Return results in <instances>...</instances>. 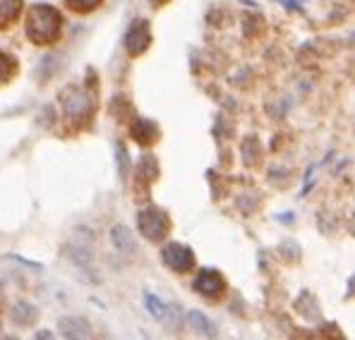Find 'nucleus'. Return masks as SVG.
<instances>
[{
    "label": "nucleus",
    "mask_w": 355,
    "mask_h": 340,
    "mask_svg": "<svg viewBox=\"0 0 355 340\" xmlns=\"http://www.w3.org/2000/svg\"><path fill=\"white\" fill-rule=\"evenodd\" d=\"M60 31H62V17L58 10L46 3L31 5L27 12V36L36 46L58 44Z\"/></svg>",
    "instance_id": "nucleus-1"
},
{
    "label": "nucleus",
    "mask_w": 355,
    "mask_h": 340,
    "mask_svg": "<svg viewBox=\"0 0 355 340\" xmlns=\"http://www.w3.org/2000/svg\"><path fill=\"white\" fill-rule=\"evenodd\" d=\"M130 134H132L135 142L142 144V146H149V144L159 142V127H156V125L151 123V120H147V118L135 120V125L130 127Z\"/></svg>",
    "instance_id": "nucleus-7"
},
{
    "label": "nucleus",
    "mask_w": 355,
    "mask_h": 340,
    "mask_svg": "<svg viewBox=\"0 0 355 340\" xmlns=\"http://www.w3.org/2000/svg\"><path fill=\"white\" fill-rule=\"evenodd\" d=\"M12 319H15V323H19V326H29V323H34V319H36V310L31 305H27V302H22V305L15 307Z\"/></svg>",
    "instance_id": "nucleus-14"
},
{
    "label": "nucleus",
    "mask_w": 355,
    "mask_h": 340,
    "mask_svg": "<svg viewBox=\"0 0 355 340\" xmlns=\"http://www.w3.org/2000/svg\"><path fill=\"white\" fill-rule=\"evenodd\" d=\"M187 321L192 323V331H200L202 336H214V323L202 312H190L187 314Z\"/></svg>",
    "instance_id": "nucleus-13"
},
{
    "label": "nucleus",
    "mask_w": 355,
    "mask_h": 340,
    "mask_svg": "<svg viewBox=\"0 0 355 340\" xmlns=\"http://www.w3.org/2000/svg\"><path fill=\"white\" fill-rule=\"evenodd\" d=\"M22 0H0V29H10L22 15Z\"/></svg>",
    "instance_id": "nucleus-9"
},
{
    "label": "nucleus",
    "mask_w": 355,
    "mask_h": 340,
    "mask_svg": "<svg viewBox=\"0 0 355 340\" xmlns=\"http://www.w3.org/2000/svg\"><path fill=\"white\" fill-rule=\"evenodd\" d=\"M60 101H62V108H65L67 118H72V120L82 118V115H87L89 111H92V101H89V96L77 87H67L65 91L60 93Z\"/></svg>",
    "instance_id": "nucleus-6"
},
{
    "label": "nucleus",
    "mask_w": 355,
    "mask_h": 340,
    "mask_svg": "<svg viewBox=\"0 0 355 340\" xmlns=\"http://www.w3.org/2000/svg\"><path fill=\"white\" fill-rule=\"evenodd\" d=\"M111 240L113 244H116V249L120 254L125 256H132L135 252H137V244H135V235L130 233L125 226H116L111 230Z\"/></svg>",
    "instance_id": "nucleus-8"
},
{
    "label": "nucleus",
    "mask_w": 355,
    "mask_h": 340,
    "mask_svg": "<svg viewBox=\"0 0 355 340\" xmlns=\"http://www.w3.org/2000/svg\"><path fill=\"white\" fill-rule=\"evenodd\" d=\"M195 290L200 292L202 297H207V300H218V297H223V292H226V278H223L221 274H218L216 269H202L200 274L195 276Z\"/></svg>",
    "instance_id": "nucleus-4"
},
{
    "label": "nucleus",
    "mask_w": 355,
    "mask_h": 340,
    "mask_svg": "<svg viewBox=\"0 0 355 340\" xmlns=\"http://www.w3.org/2000/svg\"><path fill=\"white\" fill-rule=\"evenodd\" d=\"M17 72H19V62L15 60L12 55H8V53L0 51V84L12 82L15 77H17Z\"/></svg>",
    "instance_id": "nucleus-12"
},
{
    "label": "nucleus",
    "mask_w": 355,
    "mask_h": 340,
    "mask_svg": "<svg viewBox=\"0 0 355 340\" xmlns=\"http://www.w3.org/2000/svg\"><path fill=\"white\" fill-rule=\"evenodd\" d=\"M161 256H164V264L168 266V269H173L175 274H190V271L195 269V252L180 242L166 244Z\"/></svg>",
    "instance_id": "nucleus-3"
},
{
    "label": "nucleus",
    "mask_w": 355,
    "mask_h": 340,
    "mask_svg": "<svg viewBox=\"0 0 355 340\" xmlns=\"http://www.w3.org/2000/svg\"><path fill=\"white\" fill-rule=\"evenodd\" d=\"M65 3H67V8L75 10V12L87 15V12H92L94 8H98L103 0H65Z\"/></svg>",
    "instance_id": "nucleus-15"
},
{
    "label": "nucleus",
    "mask_w": 355,
    "mask_h": 340,
    "mask_svg": "<svg viewBox=\"0 0 355 340\" xmlns=\"http://www.w3.org/2000/svg\"><path fill=\"white\" fill-rule=\"evenodd\" d=\"M58 328L67 338H85L92 331L85 319H75V316H62L58 321Z\"/></svg>",
    "instance_id": "nucleus-11"
},
{
    "label": "nucleus",
    "mask_w": 355,
    "mask_h": 340,
    "mask_svg": "<svg viewBox=\"0 0 355 340\" xmlns=\"http://www.w3.org/2000/svg\"><path fill=\"white\" fill-rule=\"evenodd\" d=\"M144 302H147V310L151 312V316H156L159 321L168 323V326H173V323H175V328L180 326L178 321H173V319H175V310H171L168 305H164V302H161L159 297L147 295V297H144Z\"/></svg>",
    "instance_id": "nucleus-10"
},
{
    "label": "nucleus",
    "mask_w": 355,
    "mask_h": 340,
    "mask_svg": "<svg viewBox=\"0 0 355 340\" xmlns=\"http://www.w3.org/2000/svg\"><path fill=\"white\" fill-rule=\"evenodd\" d=\"M151 46V29H149V22L147 19H135L132 27L128 29L125 34V51L130 55H142Z\"/></svg>",
    "instance_id": "nucleus-5"
},
{
    "label": "nucleus",
    "mask_w": 355,
    "mask_h": 340,
    "mask_svg": "<svg viewBox=\"0 0 355 340\" xmlns=\"http://www.w3.org/2000/svg\"><path fill=\"white\" fill-rule=\"evenodd\" d=\"M137 228L144 238L151 240V242H161V240H166L171 233V218H168V213L161 211V208L149 206L139 211Z\"/></svg>",
    "instance_id": "nucleus-2"
}]
</instances>
